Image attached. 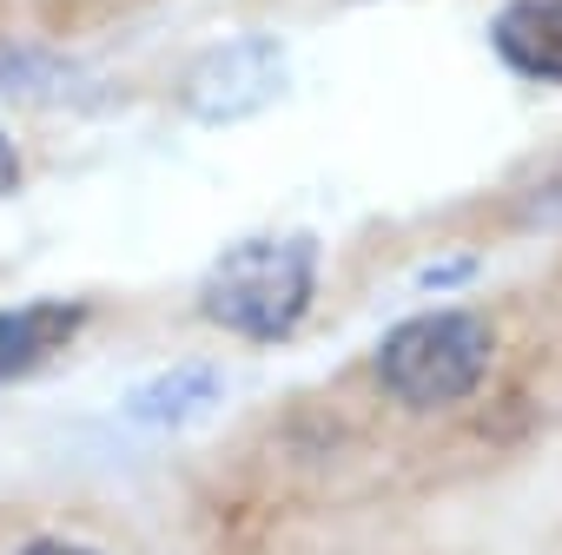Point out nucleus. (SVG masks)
<instances>
[{"mask_svg":"<svg viewBox=\"0 0 562 555\" xmlns=\"http://www.w3.org/2000/svg\"><path fill=\"white\" fill-rule=\"evenodd\" d=\"M80 325H87L80 298H34V305L0 312V384L34 377L47 358H60L80 338Z\"/></svg>","mask_w":562,"mask_h":555,"instance_id":"nucleus-4","label":"nucleus"},{"mask_svg":"<svg viewBox=\"0 0 562 555\" xmlns=\"http://www.w3.org/2000/svg\"><path fill=\"white\" fill-rule=\"evenodd\" d=\"M312 292H318V238L312 231H265V238H238L205 271L199 312L232 338L278 344L312 312Z\"/></svg>","mask_w":562,"mask_h":555,"instance_id":"nucleus-1","label":"nucleus"},{"mask_svg":"<svg viewBox=\"0 0 562 555\" xmlns=\"http://www.w3.org/2000/svg\"><path fill=\"white\" fill-rule=\"evenodd\" d=\"M490 351H496V338L476 312H430V318L397 325L378 344V384L411 410H443L483 384Z\"/></svg>","mask_w":562,"mask_h":555,"instance_id":"nucleus-2","label":"nucleus"},{"mask_svg":"<svg viewBox=\"0 0 562 555\" xmlns=\"http://www.w3.org/2000/svg\"><path fill=\"white\" fill-rule=\"evenodd\" d=\"M21 185V152H14V139L8 133H0V199H8Z\"/></svg>","mask_w":562,"mask_h":555,"instance_id":"nucleus-7","label":"nucleus"},{"mask_svg":"<svg viewBox=\"0 0 562 555\" xmlns=\"http://www.w3.org/2000/svg\"><path fill=\"white\" fill-rule=\"evenodd\" d=\"M278 93H285V47L265 41V34L225 41V47L199 54L186 73V106L205 126H238V120L265 113Z\"/></svg>","mask_w":562,"mask_h":555,"instance_id":"nucleus-3","label":"nucleus"},{"mask_svg":"<svg viewBox=\"0 0 562 555\" xmlns=\"http://www.w3.org/2000/svg\"><path fill=\"white\" fill-rule=\"evenodd\" d=\"M503 67L562 87V0H509L490 27Z\"/></svg>","mask_w":562,"mask_h":555,"instance_id":"nucleus-5","label":"nucleus"},{"mask_svg":"<svg viewBox=\"0 0 562 555\" xmlns=\"http://www.w3.org/2000/svg\"><path fill=\"white\" fill-rule=\"evenodd\" d=\"M212 404H218V371H212V364H179V371L139 384V390L126 397V417L146 423V430H186V423L205 417Z\"/></svg>","mask_w":562,"mask_h":555,"instance_id":"nucleus-6","label":"nucleus"},{"mask_svg":"<svg viewBox=\"0 0 562 555\" xmlns=\"http://www.w3.org/2000/svg\"><path fill=\"white\" fill-rule=\"evenodd\" d=\"M21 555H100V548H80V542H67V535H41V542H27Z\"/></svg>","mask_w":562,"mask_h":555,"instance_id":"nucleus-8","label":"nucleus"}]
</instances>
